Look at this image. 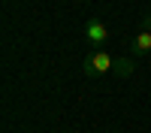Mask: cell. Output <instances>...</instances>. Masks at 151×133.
<instances>
[{"instance_id": "cell-1", "label": "cell", "mask_w": 151, "mask_h": 133, "mask_svg": "<svg viewBox=\"0 0 151 133\" xmlns=\"http://www.w3.org/2000/svg\"><path fill=\"white\" fill-rule=\"evenodd\" d=\"M112 67H115V58H112L109 52H91L85 58V64H82V73L85 76H103V73H109Z\"/></svg>"}, {"instance_id": "cell-2", "label": "cell", "mask_w": 151, "mask_h": 133, "mask_svg": "<svg viewBox=\"0 0 151 133\" xmlns=\"http://www.w3.org/2000/svg\"><path fill=\"white\" fill-rule=\"evenodd\" d=\"M85 40L91 42V45H103L106 40H109V27L100 18H88L85 21Z\"/></svg>"}, {"instance_id": "cell-3", "label": "cell", "mask_w": 151, "mask_h": 133, "mask_svg": "<svg viewBox=\"0 0 151 133\" xmlns=\"http://www.w3.org/2000/svg\"><path fill=\"white\" fill-rule=\"evenodd\" d=\"M151 52V30H139L130 40V55H148Z\"/></svg>"}, {"instance_id": "cell-4", "label": "cell", "mask_w": 151, "mask_h": 133, "mask_svg": "<svg viewBox=\"0 0 151 133\" xmlns=\"http://www.w3.org/2000/svg\"><path fill=\"white\" fill-rule=\"evenodd\" d=\"M115 73H118L121 79H130L133 76V60H118L115 58Z\"/></svg>"}, {"instance_id": "cell-5", "label": "cell", "mask_w": 151, "mask_h": 133, "mask_svg": "<svg viewBox=\"0 0 151 133\" xmlns=\"http://www.w3.org/2000/svg\"><path fill=\"white\" fill-rule=\"evenodd\" d=\"M145 30H151V12L145 15Z\"/></svg>"}]
</instances>
